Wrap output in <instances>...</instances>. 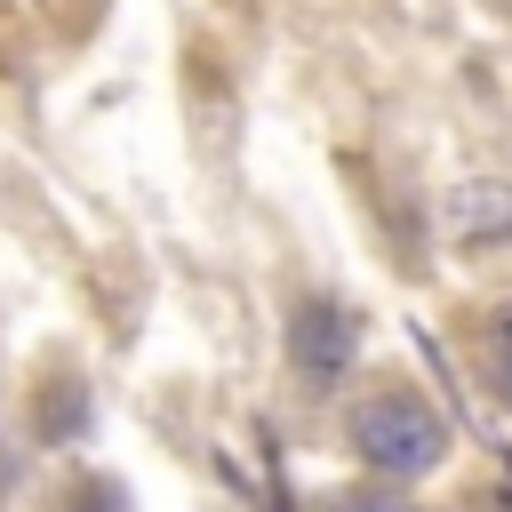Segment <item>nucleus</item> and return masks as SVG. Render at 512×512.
Listing matches in <instances>:
<instances>
[{"label":"nucleus","mask_w":512,"mask_h":512,"mask_svg":"<svg viewBox=\"0 0 512 512\" xmlns=\"http://www.w3.org/2000/svg\"><path fill=\"white\" fill-rule=\"evenodd\" d=\"M352 440H360L384 472H424V464L440 456V416H432L424 400H408V392H384V400H368V408L352 416Z\"/></svg>","instance_id":"1"},{"label":"nucleus","mask_w":512,"mask_h":512,"mask_svg":"<svg viewBox=\"0 0 512 512\" xmlns=\"http://www.w3.org/2000/svg\"><path fill=\"white\" fill-rule=\"evenodd\" d=\"M488 368H496V392L512 400V312H504V328H496V344H488Z\"/></svg>","instance_id":"2"},{"label":"nucleus","mask_w":512,"mask_h":512,"mask_svg":"<svg viewBox=\"0 0 512 512\" xmlns=\"http://www.w3.org/2000/svg\"><path fill=\"white\" fill-rule=\"evenodd\" d=\"M360 512H400V504H360Z\"/></svg>","instance_id":"3"}]
</instances>
